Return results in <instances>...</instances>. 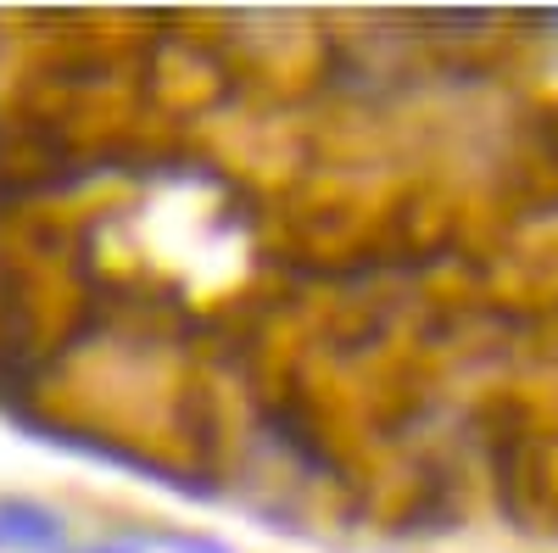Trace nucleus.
<instances>
[{"mask_svg": "<svg viewBox=\"0 0 558 553\" xmlns=\"http://www.w3.org/2000/svg\"><path fill=\"white\" fill-rule=\"evenodd\" d=\"M62 542V526L51 509L28 497H0V553H45Z\"/></svg>", "mask_w": 558, "mask_h": 553, "instance_id": "nucleus-1", "label": "nucleus"}]
</instances>
